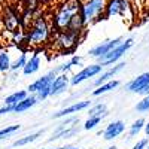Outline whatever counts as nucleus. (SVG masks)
Returning <instances> with one entry per match:
<instances>
[{
  "label": "nucleus",
  "mask_w": 149,
  "mask_h": 149,
  "mask_svg": "<svg viewBox=\"0 0 149 149\" xmlns=\"http://www.w3.org/2000/svg\"><path fill=\"white\" fill-rule=\"evenodd\" d=\"M148 82H149V72L140 74V76H137L134 81H131V82L127 85V90H128L130 93H140V90L143 88Z\"/></svg>",
  "instance_id": "nucleus-14"
},
{
  "label": "nucleus",
  "mask_w": 149,
  "mask_h": 149,
  "mask_svg": "<svg viewBox=\"0 0 149 149\" xmlns=\"http://www.w3.org/2000/svg\"><path fill=\"white\" fill-rule=\"evenodd\" d=\"M133 46V39H127L125 42H121L119 45H116L113 49H110L109 52L103 54L102 57H98V64H102L103 67L104 66H109V64H113L116 61L125 54L128 49Z\"/></svg>",
  "instance_id": "nucleus-4"
},
{
  "label": "nucleus",
  "mask_w": 149,
  "mask_h": 149,
  "mask_svg": "<svg viewBox=\"0 0 149 149\" xmlns=\"http://www.w3.org/2000/svg\"><path fill=\"white\" fill-rule=\"evenodd\" d=\"M102 69H103L102 64H90V66L84 67L81 72H78L69 82H70L72 85H78V84H81V82H84V81H86V79L95 76V74H98V73L102 72Z\"/></svg>",
  "instance_id": "nucleus-7"
},
{
  "label": "nucleus",
  "mask_w": 149,
  "mask_h": 149,
  "mask_svg": "<svg viewBox=\"0 0 149 149\" xmlns=\"http://www.w3.org/2000/svg\"><path fill=\"white\" fill-rule=\"evenodd\" d=\"M55 76H57V73L52 70V72H49L48 74H45V76L39 78V79L34 81V82L29 86V93H37V91L43 90L45 86H49V85H51V82L54 81Z\"/></svg>",
  "instance_id": "nucleus-10"
},
{
  "label": "nucleus",
  "mask_w": 149,
  "mask_h": 149,
  "mask_svg": "<svg viewBox=\"0 0 149 149\" xmlns=\"http://www.w3.org/2000/svg\"><path fill=\"white\" fill-rule=\"evenodd\" d=\"M106 113V104H95L94 107H91L90 109V112H88V115L90 116H102L103 118V115Z\"/></svg>",
  "instance_id": "nucleus-22"
},
{
  "label": "nucleus",
  "mask_w": 149,
  "mask_h": 149,
  "mask_svg": "<svg viewBox=\"0 0 149 149\" xmlns=\"http://www.w3.org/2000/svg\"><path fill=\"white\" fill-rule=\"evenodd\" d=\"M24 97H27V91H17L14 94H10L9 97H6L5 100V104H9V106H15L18 102H21Z\"/></svg>",
  "instance_id": "nucleus-19"
},
{
  "label": "nucleus",
  "mask_w": 149,
  "mask_h": 149,
  "mask_svg": "<svg viewBox=\"0 0 149 149\" xmlns=\"http://www.w3.org/2000/svg\"><path fill=\"white\" fill-rule=\"evenodd\" d=\"M18 130H19V125H9V127H6L3 130H0V139H3V137H6V136L15 133Z\"/></svg>",
  "instance_id": "nucleus-28"
},
{
  "label": "nucleus",
  "mask_w": 149,
  "mask_h": 149,
  "mask_svg": "<svg viewBox=\"0 0 149 149\" xmlns=\"http://www.w3.org/2000/svg\"><path fill=\"white\" fill-rule=\"evenodd\" d=\"M100 121H102V116H90L88 121L84 124V128L85 130H93V128H95L98 124H100Z\"/></svg>",
  "instance_id": "nucleus-26"
},
{
  "label": "nucleus",
  "mask_w": 149,
  "mask_h": 149,
  "mask_svg": "<svg viewBox=\"0 0 149 149\" xmlns=\"http://www.w3.org/2000/svg\"><path fill=\"white\" fill-rule=\"evenodd\" d=\"M104 0H88L81 6V15L84 19V24L91 22L100 12L104 9Z\"/></svg>",
  "instance_id": "nucleus-5"
},
{
  "label": "nucleus",
  "mask_w": 149,
  "mask_h": 149,
  "mask_svg": "<svg viewBox=\"0 0 149 149\" xmlns=\"http://www.w3.org/2000/svg\"><path fill=\"white\" fill-rule=\"evenodd\" d=\"M145 149H149V146H148V145H146V148H145Z\"/></svg>",
  "instance_id": "nucleus-35"
},
{
  "label": "nucleus",
  "mask_w": 149,
  "mask_h": 149,
  "mask_svg": "<svg viewBox=\"0 0 149 149\" xmlns=\"http://www.w3.org/2000/svg\"><path fill=\"white\" fill-rule=\"evenodd\" d=\"M78 40H79L78 33L69 31V30H61L57 36V39H55V45L61 49V51H70V49H73L76 46Z\"/></svg>",
  "instance_id": "nucleus-6"
},
{
  "label": "nucleus",
  "mask_w": 149,
  "mask_h": 149,
  "mask_svg": "<svg viewBox=\"0 0 149 149\" xmlns=\"http://www.w3.org/2000/svg\"><path fill=\"white\" fill-rule=\"evenodd\" d=\"M49 34H51V29H49L46 19L40 17L31 24L30 30L26 34V42L29 46L39 48L49 40Z\"/></svg>",
  "instance_id": "nucleus-1"
},
{
  "label": "nucleus",
  "mask_w": 149,
  "mask_h": 149,
  "mask_svg": "<svg viewBox=\"0 0 149 149\" xmlns=\"http://www.w3.org/2000/svg\"><path fill=\"white\" fill-rule=\"evenodd\" d=\"M9 112H14V106H9V104H5L2 109H0V115H5V113H9Z\"/></svg>",
  "instance_id": "nucleus-30"
},
{
  "label": "nucleus",
  "mask_w": 149,
  "mask_h": 149,
  "mask_svg": "<svg viewBox=\"0 0 149 149\" xmlns=\"http://www.w3.org/2000/svg\"><path fill=\"white\" fill-rule=\"evenodd\" d=\"M124 66H125V63H119V64H118V66H115L113 69H109L106 73H103L102 76H100V78H98V79L94 82V85H95V86H98V85H102V84L107 82L112 76H115V74H116L119 70H122V67H124Z\"/></svg>",
  "instance_id": "nucleus-17"
},
{
  "label": "nucleus",
  "mask_w": 149,
  "mask_h": 149,
  "mask_svg": "<svg viewBox=\"0 0 149 149\" xmlns=\"http://www.w3.org/2000/svg\"><path fill=\"white\" fill-rule=\"evenodd\" d=\"M57 149H64V148H57Z\"/></svg>",
  "instance_id": "nucleus-36"
},
{
  "label": "nucleus",
  "mask_w": 149,
  "mask_h": 149,
  "mask_svg": "<svg viewBox=\"0 0 149 149\" xmlns=\"http://www.w3.org/2000/svg\"><path fill=\"white\" fill-rule=\"evenodd\" d=\"M145 133H146V134L149 136V122H148L146 125H145Z\"/></svg>",
  "instance_id": "nucleus-32"
},
{
  "label": "nucleus",
  "mask_w": 149,
  "mask_h": 149,
  "mask_svg": "<svg viewBox=\"0 0 149 149\" xmlns=\"http://www.w3.org/2000/svg\"><path fill=\"white\" fill-rule=\"evenodd\" d=\"M64 149H78V148H64Z\"/></svg>",
  "instance_id": "nucleus-34"
},
{
  "label": "nucleus",
  "mask_w": 149,
  "mask_h": 149,
  "mask_svg": "<svg viewBox=\"0 0 149 149\" xmlns=\"http://www.w3.org/2000/svg\"><path fill=\"white\" fill-rule=\"evenodd\" d=\"M39 69H40V58H39V54H34L30 60H27V63L24 64L22 73L26 74V76H30V74L36 73Z\"/></svg>",
  "instance_id": "nucleus-15"
},
{
  "label": "nucleus",
  "mask_w": 149,
  "mask_h": 149,
  "mask_svg": "<svg viewBox=\"0 0 149 149\" xmlns=\"http://www.w3.org/2000/svg\"><path fill=\"white\" fill-rule=\"evenodd\" d=\"M79 63H81V57H73V58H72V60L69 61L67 64H63V66H61V67H57V69H55L54 72H55V73H58V72H63V73H64V72L70 70V69H72L73 66H76V64H79Z\"/></svg>",
  "instance_id": "nucleus-21"
},
{
  "label": "nucleus",
  "mask_w": 149,
  "mask_h": 149,
  "mask_svg": "<svg viewBox=\"0 0 149 149\" xmlns=\"http://www.w3.org/2000/svg\"><path fill=\"white\" fill-rule=\"evenodd\" d=\"M122 42V39L121 37H116V39H113V40H107V42H103V43H100V45H97L95 48H93L91 51H90V55L91 57H95V58H98V57H102L103 54H106V52H109L110 49H113L116 45H119Z\"/></svg>",
  "instance_id": "nucleus-8"
},
{
  "label": "nucleus",
  "mask_w": 149,
  "mask_h": 149,
  "mask_svg": "<svg viewBox=\"0 0 149 149\" xmlns=\"http://www.w3.org/2000/svg\"><path fill=\"white\" fill-rule=\"evenodd\" d=\"M107 149H118L116 146H110V148H107Z\"/></svg>",
  "instance_id": "nucleus-33"
},
{
  "label": "nucleus",
  "mask_w": 149,
  "mask_h": 149,
  "mask_svg": "<svg viewBox=\"0 0 149 149\" xmlns=\"http://www.w3.org/2000/svg\"><path fill=\"white\" fill-rule=\"evenodd\" d=\"M40 149H43V148H40Z\"/></svg>",
  "instance_id": "nucleus-37"
},
{
  "label": "nucleus",
  "mask_w": 149,
  "mask_h": 149,
  "mask_svg": "<svg viewBox=\"0 0 149 149\" xmlns=\"http://www.w3.org/2000/svg\"><path fill=\"white\" fill-rule=\"evenodd\" d=\"M104 9H106V18H110V17H122L124 19L128 18L131 19L133 17V10H131V6L127 0H109L107 5H104Z\"/></svg>",
  "instance_id": "nucleus-3"
},
{
  "label": "nucleus",
  "mask_w": 149,
  "mask_h": 149,
  "mask_svg": "<svg viewBox=\"0 0 149 149\" xmlns=\"http://www.w3.org/2000/svg\"><path fill=\"white\" fill-rule=\"evenodd\" d=\"M118 85H119L118 81H107V82H104V84H102V85H98V88L93 91V95H95V97H97V95H102V94H104V93H107V91H110V90L116 88Z\"/></svg>",
  "instance_id": "nucleus-18"
},
{
  "label": "nucleus",
  "mask_w": 149,
  "mask_h": 149,
  "mask_svg": "<svg viewBox=\"0 0 149 149\" xmlns=\"http://www.w3.org/2000/svg\"><path fill=\"white\" fill-rule=\"evenodd\" d=\"M37 103V98L34 95H27V97H24L21 102H18L15 106H14V112H17V113H19V112H24V110H27L30 109L31 106H34Z\"/></svg>",
  "instance_id": "nucleus-16"
},
{
  "label": "nucleus",
  "mask_w": 149,
  "mask_h": 149,
  "mask_svg": "<svg viewBox=\"0 0 149 149\" xmlns=\"http://www.w3.org/2000/svg\"><path fill=\"white\" fill-rule=\"evenodd\" d=\"M139 94H143V95H146V94H149V82H148V84H146V85L143 86V88L140 90V93H139Z\"/></svg>",
  "instance_id": "nucleus-31"
},
{
  "label": "nucleus",
  "mask_w": 149,
  "mask_h": 149,
  "mask_svg": "<svg viewBox=\"0 0 149 149\" xmlns=\"http://www.w3.org/2000/svg\"><path fill=\"white\" fill-rule=\"evenodd\" d=\"M3 21H5V26H6V29H8L9 31L17 30L18 26L21 24V18L17 15V12H15V10H12V9H8V10H6Z\"/></svg>",
  "instance_id": "nucleus-12"
},
{
  "label": "nucleus",
  "mask_w": 149,
  "mask_h": 149,
  "mask_svg": "<svg viewBox=\"0 0 149 149\" xmlns=\"http://www.w3.org/2000/svg\"><path fill=\"white\" fill-rule=\"evenodd\" d=\"M90 106V100H84V102H78V103H74L69 107H64L63 110H60L57 112V113L54 115V118H61V116H66V115H70V113H74V112H79L82 109H86Z\"/></svg>",
  "instance_id": "nucleus-13"
},
{
  "label": "nucleus",
  "mask_w": 149,
  "mask_h": 149,
  "mask_svg": "<svg viewBox=\"0 0 149 149\" xmlns=\"http://www.w3.org/2000/svg\"><path fill=\"white\" fill-rule=\"evenodd\" d=\"M136 109H137L139 112H149V94H146L143 100H140L137 103Z\"/></svg>",
  "instance_id": "nucleus-27"
},
{
  "label": "nucleus",
  "mask_w": 149,
  "mask_h": 149,
  "mask_svg": "<svg viewBox=\"0 0 149 149\" xmlns=\"http://www.w3.org/2000/svg\"><path fill=\"white\" fill-rule=\"evenodd\" d=\"M40 136V131L39 133H34V134H30V136H26V137H22V139H18L17 142L12 143V146H24V145H27V143H31L34 142L37 137Z\"/></svg>",
  "instance_id": "nucleus-20"
},
{
  "label": "nucleus",
  "mask_w": 149,
  "mask_h": 149,
  "mask_svg": "<svg viewBox=\"0 0 149 149\" xmlns=\"http://www.w3.org/2000/svg\"><path fill=\"white\" fill-rule=\"evenodd\" d=\"M69 86V78L67 74L63 73L60 76H55L54 81L51 82V95H57V94H61L67 90Z\"/></svg>",
  "instance_id": "nucleus-11"
},
{
  "label": "nucleus",
  "mask_w": 149,
  "mask_h": 149,
  "mask_svg": "<svg viewBox=\"0 0 149 149\" xmlns=\"http://www.w3.org/2000/svg\"><path fill=\"white\" fill-rule=\"evenodd\" d=\"M27 63V55L26 54H21L19 55V58L17 60V61H14V63H10V70H18V69H22L24 67V64Z\"/></svg>",
  "instance_id": "nucleus-25"
},
{
  "label": "nucleus",
  "mask_w": 149,
  "mask_h": 149,
  "mask_svg": "<svg viewBox=\"0 0 149 149\" xmlns=\"http://www.w3.org/2000/svg\"><path fill=\"white\" fill-rule=\"evenodd\" d=\"M79 10H81V5H79L78 0H70V2L64 3L63 6L60 8V10L54 15V18H52L54 29L58 30V31L66 30L70 19H72V17L76 14V12H79Z\"/></svg>",
  "instance_id": "nucleus-2"
},
{
  "label": "nucleus",
  "mask_w": 149,
  "mask_h": 149,
  "mask_svg": "<svg viewBox=\"0 0 149 149\" xmlns=\"http://www.w3.org/2000/svg\"><path fill=\"white\" fill-rule=\"evenodd\" d=\"M125 130V124L122 121H115V122H110L109 125L106 127V130L103 131V137L104 140H112L118 137V136Z\"/></svg>",
  "instance_id": "nucleus-9"
},
{
  "label": "nucleus",
  "mask_w": 149,
  "mask_h": 149,
  "mask_svg": "<svg viewBox=\"0 0 149 149\" xmlns=\"http://www.w3.org/2000/svg\"><path fill=\"white\" fill-rule=\"evenodd\" d=\"M143 127H145V119H142V118L137 119V121H136L133 125L130 127V137H134L136 134H139Z\"/></svg>",
  "instance_id": "nucleus-23"
},
{
  "label": "nucleus",
  "mask_w": 149,
  "mask_h": 149,
  "mask_svg": "<svg viewBox=\"0 0 149 149\" xmlns=\"http://www.w3.org/2000/svg\"><path fill=\"white\" fill-rule=\"evenodd\" d=\"M146 145H148V139H142V140H139L137 143H136L131 149H145Z\"/></svg>",
  "instance_id": "nucleus-29"
},
{
  "label": "nucleus",
  "mask_w": 149,
  "mask_h": 149,
  "mask_svg": "<svg viewBox=\"0 0 149 149\" xmlns=\"http://www.w3.org/2000/svg\"><path fill=\"white\" fill-rule=\"evenodd\" d=\"M10 67V60L6 52H0V72H6Z\"/></svg>",
  "instance_id": "nucleus-24"
}]
</instances>
